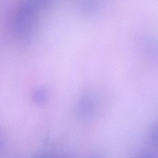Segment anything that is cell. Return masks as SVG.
<instances>
[{"instance_id":"6da1fadb","label":"cell","mask_w":158,"mask_h":158,"mask_svg":"<svg viewBox=\"0 0 158 158\" xmlns=\"http://www.w3.org/2000/svg\"><path fill=\"white\" fill-rule=\"evenodd\" d=\"M135 158H155V157L153 153L146 152V153H142L139 156H138Z\"/></svg>"}]
</instances>
